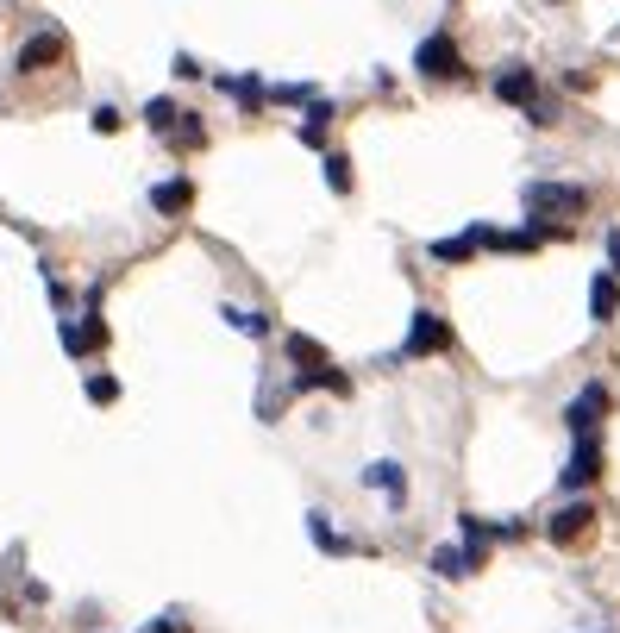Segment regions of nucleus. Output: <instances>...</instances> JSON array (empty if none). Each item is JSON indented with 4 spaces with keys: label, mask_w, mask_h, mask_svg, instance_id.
Returning a JSON list of instances; mask_svg holds the SVG:
<instances>
[{
    "label": "nucleus",
    "mask_w": 620,
    "mask_h": 633,
    "mask_svg": "<svg viewBox=\"0 0 620 633\" xmlns=\"http://www.w3.org/2000/svg\"><path fill=\"white\" fill-rule=\"evenodd\" d=\"M57 57H63V32H32L26 44H19L13 69H19V76H38V69H51Z\"/></svg>",
    "instance_id": "4"
},
{
    "label": "nucleus",
    "mask_w": 620,
    "mask_h": 633,
    "mask_svg": "<svg viewBox=\"0 0 620 633\" xmlns=\"http://www.w3.org/2000/svg\"><path fill=\"white\" fill-rule=\"evenodd\" d=\"M289 358H295V364H307V370H326V351H320L314 339H307V333H289Z\"/></svg>",
    "instance_id": "17"
},
{
    "label": "nucleus",
    "mask_w": 620,
    "mask_h": 633,
    "mask_svg": "<svg viewBox=\"0 0 620 633\" xmlns=\"http://www.w3.org/2000/svg\"><path fill=\"white\" fill-rule=\"evenodd\" d=\"M527 207L533 214H583L589 195L570 189V182H527Z\"/></svg>",
    "instance_id": "2"
},
{
    "label": "nucleus",
    "mask_w": 620,
    "mask_h": 633,
    "mask_svg": "<svg viewBox=\"0 0 620 633\" xmlns=\"http://www.w3.org/2000/svg\"><path fill=\"white\" fill-rule=\"evenodd\" d=\"M107 345V326H101V308H88L82 326H63V351L69 358H88V351H101Z\"/></svg>",
    "instance_id": "9"
},
{
    "label": "nucleus",
    "mask_w": 620,
    "mask_h": 633,
    "mask_svg": "<svg viewBox=\"0 0 620 633\" xmlns=\"http://www.w3.org/2000/svg\"><path fill=\"white\" fill-rule=\"evenodd\" d=\"M170 145H176V151H207V126H201V113H176Z\"/></svg>",
    "instance_id": "12"
},
{
    "label": "nucleus",
    "mask_w": 620,
    "mask_h": 633,
    "mask_svg": "<svg viewBox=\"0 0 620 633\" xmlns=\"http://www.w3.org/2000/svg\"><path fill=\"white\" fill-rule=\"evenodd\" d=\"M151 207H157V214H170V220H182L188 207H195V189H188V176L157 182V189H151Z\"/></svg>",
    "instance_id": "10"
},
{
    "label": "nucleus",
    "mask_w": 620,
    "mask_h": 633,
    "mask_svg": "<svg viewBox=\"0 0 620 633\" xmlns=\"http://www.w3.org/2000/svg\"><path fill=\"white\" fill-rule=\"evenodd\" d=\"M276 101H282V107H301V101H314V82H282V88H276Z\"/></svg>",
    "instance_id": "23"
},
{
    "label": "nucleus",
    "mask_w": 620,
    "mask_h": 633,
    "mask_svg": "<svg viewBox=\"0 0 620 633\" xmlns=\"http://www.w3.org/2000/svg\"><path fill=\"white\" fill-rule=\"evenodd\" d=\"M88 126H94V132H119L126 120H119V107H113V101H101V107L88 113Z\"/></svg>",
    "instance_id": "22"
},
{
    "label": "nucleus",
    "mask_w": 620,
    "mask_h": 633,
    "mask_svg": "<svg viewBox=\"0 0 620 633\" xmlns=\"http://www.w3.org/2000/svg\"><path fill=\"white\" fill-rule=\"evenodd\" d=\"M326 189H332V195H351V157H345V151L326 157Z\"/></svg>",
    "instance_id": "18"
},
{
    "label": "nucleus",
    "mask_w": 620,
    "mask_h": 633,
    "mask_svg": "<svg viewBox=\"0 0 620 633\" xmlns=\"http://www.w3.org/2000/svg\"><path fill=\"white\" fill-rule=\"evenodd\" d=\"M307 533H314V539H320V546H326V552H351V546H345V539H339V533H332V521H326V514H307Z\"/></svg>",
    "instance_id": "19"
},
{
    "label": "nucleus",
    "mask_w": 620,
    "mask_h": 633,
    "mask_svg": "<svg viewBox=\"0 0 620 633\" xmlns=\"http://www.w3.org/2000/svg\"><path fill=\"white\" fill-rule=\"evenodd\" d=\"M602 414H608V389H602V383H589V389L577 395V402L564 408V427L577 433V439H589V433H595V420H602Z\"/></svg>",
    "instance_id": "5"
},
{
    "label": "nucleus",
    "mask_w": 620,
    "mask_h": 633,
    "mask_svg": "<svg viewBox=\"0 0 620 633\" xmlns=\"http://www.w3.org/2000/svg\"><path fill=\"white\" fill-rule=\"evenodd\" d=\"M88 402H119V383L113 377H88Z\"/></svg>",
    "instance_id": "24"
},
{
    "label": "nucleus",
    "mask_w": 620,
    "mask_h": 633,
    "mask_svg": "<svg viewBox=\"0 0 620 633\" xmlns=\"http://www.w3.org/2000/svg\"><path fill=\"white\" fill-rule=\"evenodd\" d=\"M608 257H614V276H620V232H608Z\"/></svg>",
    "instance_id": "25"
},
{
    "label": "nucleus",
    "mask_w": 620,
    "mask_h": 633,
    "mask_svg": "<svg viewBox=\"0 0 620 633\" xmlns=\"http://www.w3.org/2000/svg\"><path fill=\"white\" fill-rule=\"evenodd\" d=\"M533 95H539V76H533V69L508 63L502 76H495V101H508V107H533Z\"/></svg>",
    "instance_id": "7"
},
{
    "label": "nucleus",
    "mask_w": 620,
    "mask_h": 633,
    "mask_svg": "<svg viewBox=\"0 0 620 633\" xmlns=\"http://www.w3.org/2000/svg\"><path fill=\"white\" fill-rule=\"evenodd\" d=\"M364 483H370V489H383L395 508H401V496H408V477H401V464H370Z\"/></svg>",
    "instance_id": "13"
},
{
    "label": "nucleus",
    "mask_w": 620,
    "mask_h": 633,
    "mask_svg": "<svg viewBox=\"0 0 620 633\" xmlns=\"http://www.w3.org/2000/svg\"><path fill=\"white\" fill-rule=\"evenodd\" d=\"M145 126H151L157 138H170V126H176V101H170V95H157V101H145Z\"/></svg>",
    "instance_id": "16"
},
{
    "label": "nucleus",
    "mask_w": 620,
    "mask_h": 633,
    "mask_svg": "<svg viewBox=\"0 0 620 633\" xmlns=\"http://www.w3.org/2000/svg\"><path fill=\"white\" fill-rule=\"evenodd\" d=\"M414 69L426 82H445V76H464V57H458V44H451V32H433L414 51Z\"/></svg>",
    "instance_id": "1"
},
{
    "label": "nucleus",
    "mask_w": 620,
    "mask_h": 633,
    "mask_svg": "<svg viewBox=\"0 0 620 633\" xmlns=\"http://www.w3.org/2000/svg\"><path fill=\"white\" fill-rule=\"evenodd\" d=\"M433 351H451V326H445L433 308H420V314H414L408 345H401V358H433Z\"/></svg>",
    "instance_id": "3"
},
{
    "label": "nucleus",
    "mask_w": 620,
    "mask_h": 633,
    "mask_svg": "<svg viewBox=\"0 0 620 633\" xmlns=\"http://www.w3.org/2000/svg\"><path fill=\"white\" fill-rule=\"evenodd\" d=\"M220 314H226L232 333H251V339H264V333H270V314H264V308H220Z\"/></svg>",
    "instance_id": "15"
},
{
    "label": "nucleus",
    "mask_w": 620,
    "mask_h": 633,
    "mask_svg": "<svg viewBox=\"0 0 620 633\" xmlns=\"http://www.w3.org/2000/svg\"><path fill=\"white\" fill-rule=\"evenodd\" d=\"M220 88H226V95H238L245 107H257V95H264V88H257V76H226Z\"/></svg>",
    "instance_id": "21"
},
{
    "label": "nucleus",
    "mask_w": 620,
    "mask_h": 633,
    "mask_svg": "<svg viewBox=\"0 0 620 633\" xmlns=\"http://www.w3.org/2000/svg\"><path fill=\"white\" fill-rule=\"evenodd\" d=\"M589 521H595V508L589 502H570V508H558L552 521H545V539H552V546H577V539L589 533Z\"/></svg>",
    "instance_id": "6"
},
{
    "label": "nucleus",
    "mask_w": 620,
    "mask_h": 633,
    "mask_svg": "<svg viewBox=\"0 0 620 633\" xmlns=\"http://www.w3.org/2000/svg\"><path fill=\"white\" fill-rule=\"evenodd\" d=\"M433 571H439V577H470V571H483V565L470 558V546H439V552H433Z\"/></svg>",
    "instance_id": "14"
},
{
    "label": "nucleus",
    "mask_w": 620,
    "mask_h": 633,
    "mask_svg": "<svg viewBox=\"0 0 620 633\" xmlns=\"http://www.w3.org/2000/svg\"><path fill=\"white\" fill-rule=\"evenodd\" d=\"M595 477H602V445L577 439V452H570V464H564V489H589Z\"/></svg>",
    "instance_id": "8"
},
{
    "label": "nucleus",
    "mask_w": 620,
    "mask_h": 633,
    "mask_svg": "<svg viewBox=\"0 0 620 633\" xmlns=\"http://www.w3.org/2000/svg\"><path fill=\"white\" fill-rule=\"evenodd\" d=\"M589 314H595V320H614V314H620V283H614V270H602V276L589 283Z\"/></svg>",
    "instance_id": "11"
},
{
    "label": "nucleus",
    "mask_w": 620,
    "mask_h": 633,
    "mask_svg": "<svg viewBox=\"0 0 620 633\" xmlns=\"http://www.w3.org/2000/svg\"><path fill=\"white\" fill-rule=\"evenodd\" d=\"M470 251H476V239H439V245H433V257H439V264H464Z\"/></svg>",
    "instance_id": "20"
}]
</instances>
